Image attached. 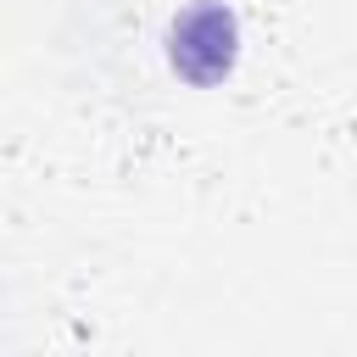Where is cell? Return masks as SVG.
I'll list each match as a JSON object with an SVG mask.
<instances>
[{
  "mask_svg": "<svg viewBox=\"0 0 357 357\" xmlns=\"http://www.w3.org/2000/svg\"><path fill=\"white\" fill-rule=\"evenodd\" d=\"M167 61L184 84L195 89H212L234 73L240 61V17L223 6V0H195L173 17L167 28Z\"/></svg>",
  "mask_w": 357,
  "mask_h": 357,
  "instance_id": "obj_1",
  "label": "cell"
}]
</instances>
